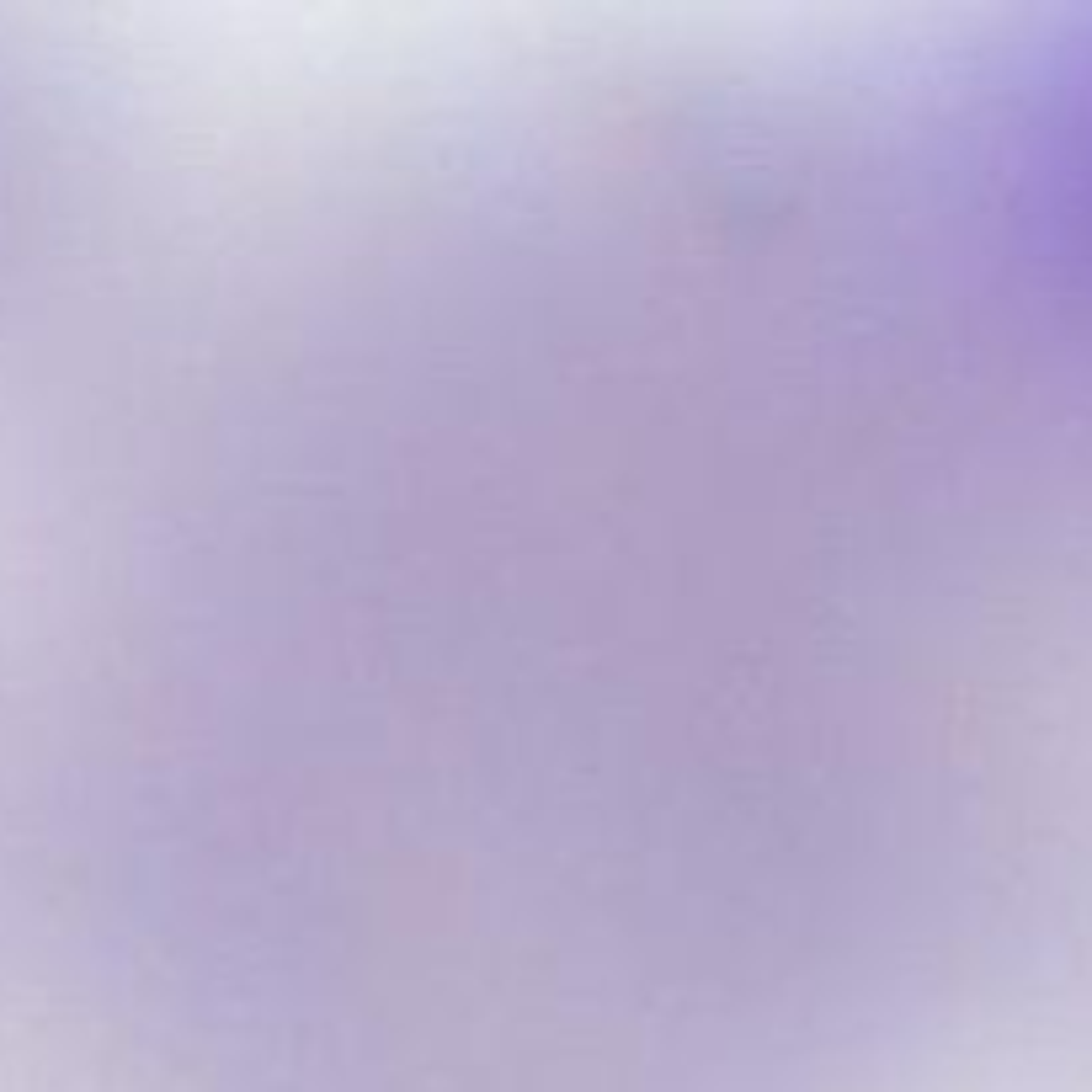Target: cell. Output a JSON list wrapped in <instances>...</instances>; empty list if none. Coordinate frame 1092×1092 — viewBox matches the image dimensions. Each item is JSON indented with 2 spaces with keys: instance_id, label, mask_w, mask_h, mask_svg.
<instances>
[{
  "instance_id": "277c9868",
  "label": "cell",
  "mask_w": 1092,
  "mask_h": 1092,
  "mask_svg": "<svg viewBox=\"0 0 1092 1092\" xmlns=\"http://www.w3.org/2000/svg\"><path fill=\"white\" fill-rule=\"evenodd\" d=\"M48 96H54V54H48ZM48 128H54V102H48ZM48 161H54V144L43 150V171H48Z\"/></svg>"
},
{
  "instance_id": "3957f363",
  "label": "cell",
  "mask_w": 1092,
  "mask_h": 1092,
  "mask_svg": "<svg viewBox=\"0 0 1092 1092\" xmlns=\"http://www.w3.org/2000/svg\"><path fill=\"white\" fill-rule=\"evenodd\" d=\"M1045 310H1050V272H1045ZM1039 325H1045V320H1039ZM1034 346H1039V336H1034ZM1029 363H1034V357H1029ZM1024 379H1029V373H1024ZM1018 394H1024V390H1018ZM1012 411H1018V405H1012ZM1007 432H1012V421H1007ZM1002 448H1007V443H1002ZM991 480H997V474H991ZM986 501H991V491H986ZM980 518H986V506H980ZM976 533H980V522H976ZM970 549H976V544H970ZM959 581H965V575H959ZM954 597H959V592H954ZM949 613H954V602H949ZM943 623H949V619H943ZM938 640H943V634H938ZM932 655H938V645H932Z\"/></svg>"
},
{
  "instance_id": "7a4b0ae2",
  "label": "cell",
  "mask_w": 1092,
  "mask_h": 1092,
  "mask_svg": "<svg viewBox=\"0 0 1092 1092\" xmlns=\"http://www.w3.org/2000/svg\"><path fill=\"white\" fill-rule=\"evenodd\" d=\"M495 661H501V602H495ZM491 724H495V714H491ZM485 757H495V730H480V736H474V747H470L474 768H491Z\"/></svg>"
},
{
  "instance_id": "6da1fadb",
  "label": "cell",
  "mask_w": 1092,
  "mask_h": 1092,
  "mask_svg": "<svg viewBox=\"0 0 1092 1092\" xmlns=\"http://www.w3.org/2000/svg\"><path fill=\"white\" fill-rule=\"evenodd\" d=\"M75 544H81V533H75ZM81 581H86V565H81ZM86 623H91V602H86ZM91 655H96V634H91ZM96 682H102V667H96ZM102 709H107V693H102ZM107 736H113V720H107ZM113 757H117V747H113ZM117 778H123V768H117ZM123 800H128V789H123ZM128 816H134V805H128ZM134 831H139V821H134ZM139 848H144V837H139ZM144 858H150V848H144ZM150 874H155V863H150ZM155 890H161V879H155Z\"/></svg>"
}]
</instances>
